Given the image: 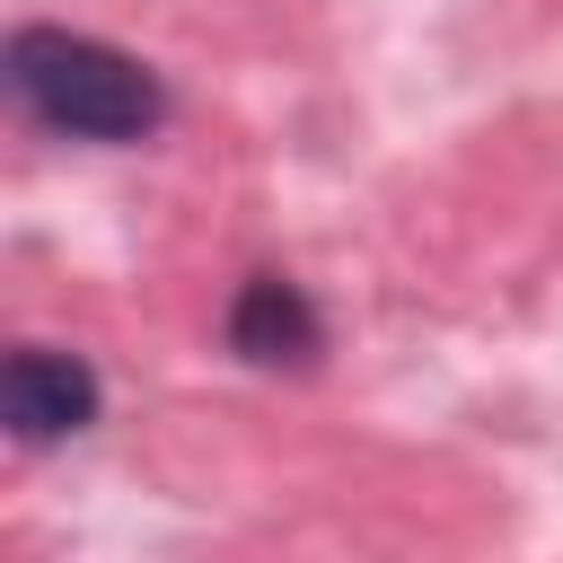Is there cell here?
<instances>
[{
    "instance_id": "cell-3",
    "label": "cell",
    "mask_w": 563,
    "mask_h": 563,
    "mask_svg": "<svg viewBox=\"0 0 563 563\" xmlns=\"http://www.w3.org/2000/svg\"><path fill=\"white\" fill-rule=\"evenodd\" d=\"M229 343H238L246 361H308V352H317V308L299 299V282L255 273V282L238 290V308H229Z\"/></svg>"
},
{
    "instance_id": "cell-2",
    "label": "cell",
    "mask_w": 563,
    "mask_h": 563,
    "mask_svg": "<svg viewBox=\"0 0 563 563\" xmlns=\"http://www.w3.org/2000/svg\"><path fill=\"white\" fill-rule=\"evenodd\" d=\"M0 422H9L26 449L88 431V422H97V369H88L79 352H62V343H18L9 369H0Z\"/></svg>"
},
{
    "instance_id": "cell-1",
    "label": "cell",
    "mask_w": 563,
    "mask_h": 563,
    "mask_svg": "<svg viewBox=\"0 0 563 563\" xmlns=\"http://www.w3.org/2000/svg\"><path fill=\"white\" fill-rule=\"evenodd\" d=\"M9 88L35 123H53L70 141H141L167 114L158 79L132 53H114L97 35H70V26H18L9 35Z\"/></svg>"
}]
</instances>
